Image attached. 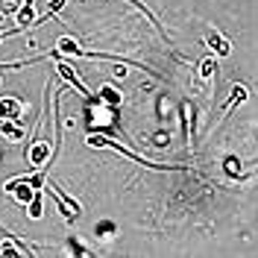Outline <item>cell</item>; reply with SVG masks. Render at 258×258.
<instances>
[{
    "mask_svg": "<svg viewBox=\"0 0 258 258\" xmlns=\"http://www.w3.org/2000/svg\"><path fill=\"white\" fill-rule=\"evenodd\" d=\"M24 112H27L24 100H18V97H12V94L0 97V117H3V120H18V123H24Z\"/></svg>",
    "mask_w": 258,
    "mask_h": 258,
    "instance_id": "obj_4",
    "label": "cell"
},
{
    "mask_svg": "<svg viewBox=\"0 0 258 258\" xmlns=\"http://www.w3.org/2000/svg\"><path fill=\"white\" fill-rule=\"evenodd\" d=\"M126 3H132V6H135L138 12H144V15H147V21H150V24H153V27L159 30V35H161V38L167 41V32H164V30H161V27H159V21H156V15H153V12L147 9V6H144V3H141V0H126Z\"/></svg>",
    "mask_w": 258,
    "mask_h": 258,
    "instance_id": "obj_13",
    "label": "cell"
},
{
    "mask_svg": "<svg viewBox=\"0 0 258 258\" xmlns=\"http://www.w3.org/2000/svg\"><path fill=\"white\" fill-rule=\"evenodd\" d=\"M217 74V62H214V53H209L203 62H200V80H211Z\"/></svg>",
    "mask_w": 258,
    "mask_h": 258,
    "instance_id": "obj_12",
    "label": "cell"
},
{
    "mask_svg": "<svg viewBox=\"0 0 258 258\" xmlns=\"http://www.w3.org/2000/svg\"><path fill=\"white\" fill-rule=\"evenodd\" d=\"M50 197L56 200V206H59V211H62V217H64V223H77L82 217V206L71 197V194H64L53 179H50Z\"/></svg>",
    "mask_w": 258,
    "mask_h": 258,
    "instance_id": "obj_2",
    "label": "cell"
},
{
    "mask_svg": "<svg viewBox=\"0 0 258 258\" xmlns=\"http://www.w3.org/2000/svg\"><path fill=\"white\" fill-rule=\"evenodd\" d=\"M50 159H53L50 141H44V138H32V144L27 147V161H30L32 167H47Z\"/></svg>",
    "mask_w": 258,
    "mask_h": 258,
    "instance_id": "obj_3",
    "label": "cell"
},
{
    "mask_svg": "<svg viewBox=\"0 0 258 258\" xmlns=\"http://www.w3.org/2000/svg\"><path fill=\"white\" fill-rule=\"evenodd\" d=\"M114 229H117V226H114L112 220H100V223L94 226V235L97 238H109V235H114Z\"/></svg>",
    "mask_w": 258,
    "mask_h": 258,
    "instance_id": "obj_15",
    "label": "cell"
},
{
    "mask_svg": "<svg viewBox=\"0 0 258 258\" xmlns=\"http://www.w3.org/2000/svg\"><path fill=\"white\" fill-rule=\"evenodd\" d=\"M56 74H59V77H62L64 82H68V85H74V88H77V91H80L82 97H91V91L85 88V82H82L80 77H77V68H71V64L59 62V64H56Z\"/></svg>",
    "mask_w": 258,
    "mask_h": 258,
    "instance_id": "obj_6",
    "label": "cell"
},
{
    "mask_svg": "<svg viewBox=\"0 0 258 258\" xmlns=\"http://www.w3.org/2000/svg\"><path fill=\"white\" fill-rule=\"evenodd\" d=\"M206 44L214 50V56H217V59H226V56H232V44H229V38H226V35H220L217 30L206 35Z\"/></svg>",
    "mask_w": 258,
    "mask_h": 258,
    "instance_id": "obj_7",
    "label": "cell"
},
{
    "mask_svg": "<svg viewBox=\"0 0 258 258\" xmlns=\"http://www.w3.org/2000/svg\"><path fill=\"white\" fill-rule=\"evenodd\" d=\"M24 209L30 211L32 220H38V217L44 214V191H35V194H32V200L27 203V206H24Z\"/></svg>",
    "mask_w": 258,
    "mask_h": 258,
    "instance_id": "obj_9",
    "label": "cell"
},
{
    "mask_svg": "<svg viewBox=\"0 0 258 258\" xmlns=\"http://www.w3.org/2000/svg\"><path fill=\"white\" fill-rule=\"evenodd\" d=\"M0 135L6 138V141H24L27 138V132H24V123H18V120H3L0 117Z\"/></svg>",
    "mask_w": 258,
    "mask_h": 258,
    "instance_id": "obj_8",
    "label": "cell"
},
{
    "mask_svg": "<svg viewBox=\"0 0 258 258\" xmlns=\"http://www.w3.org/2000/svg\"><path fill=\"white\" fill-rule=\"evenodd\" d=\"M64 6H68V0H50V6H47V15H50V18H59V12H62Z\"/></svg>",
    "mask_w": 258,
    "mask_h": 258,
    "instance_id": "obj_16",
    "label": "cell"
},
{
    "mask_svg": "<svg viewBox=\"0 0 258 258\" xmlns=\"http://www.w3.org/2000/svg\"><path fill=\"white\" fill-rule=\"evenodd\" d=\"M3 38H6V32H0V41H3Z\"/></svg>",
    "mask_w": 258,
    "mask_h": 258,
    "instance_id": "obj_17",
    "label": "cell"
},
{
    "mask_svg": "<svg viewBox=\"0 0 258 258\" xmlns=\"http://www.w3.org/2000/svg\"><path fill=\"white\" fill-rule=\"evenodd\" d=\"M15 21H18V30H32V27L41 24V18H35V0H21Z\"/></svg>",
    "mask_w": 258,
    "mask_h": 258,
    "instance_id": "obj_5",
    "label": "cell"
},
{
    "mask_svg": "<svg viewBox=\"0 0 258 258\" xmlns=\"http://www.w3.org/2000/svg\"><path fill=\"white\" fill-rule=\"evenodd\" d=\"M88 147H112V150H117L120 156H126L129 161H135V164H141V167H147V170H185V167H179V164H159V161H147L144 156H138V153H132L129 147H120L117 141H112V138H103V135H91L88 141H85Z\"/></svg>",
    "mask_w": 258,
    "mask_h": 258,
    "instance_id": "obj_1",
    "label": "cell"
},
{
    "mask_svg": "<svg viewBox=\"0 0 258 258\" xmlns=\"http://www.w3.org/2000/svg\"><path fill=\"white\" fill-rule=\"evenodd\" d=\"M0 232H3V229H0ZM0 255H27V246H15V243H12V235H6V232H3Z\"/></svg>",
    "mask_w": 258,
    "mask_h": 258,
    "instance_id": "obj_10",
    "label": "cell"
},
{
    "mask_svg": "<svg viewBox=\"0 0 258 258\" xmlns=\"http://www.w3.org/2000/svg\"><path fill=\"white\" fill-rule=\"evenodd\" d=\"M246 88H243V85H235V88H232V100H229V106H226V112H229V109H232V106H241V103H246Z\"/></svg>",
    "mask_w": 258,
    "mask_h": 258,
    "instance_id": "obj_14",
    "label": "cell"
},
{
    "mask_svg": "<svg viewBox=\"0 0 258 258\" xmlns=\"http://www.w3.org/2000/svg\"><path fill=\"white\" fill-rule=\"evenodd\" d=\"M100 100H103L106 106H120V103H123V94L114 91L112 85H103V88H100Z\"/></svg>",
    "mask_w": 258,
    "mask_h": 258,
    "instance_id": "obj_11",
    "label": "cell"
}]
</instances>
